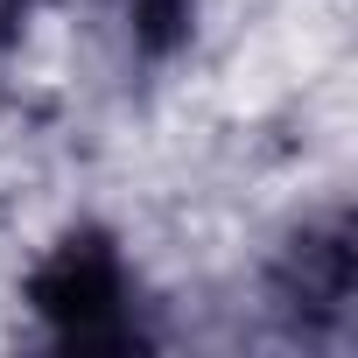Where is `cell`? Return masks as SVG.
<instances>
[{"label":"cell","mask_w":358,"mask_h":358,"mask_svg":"<svg viewBox=\"0 0 358 358\" xmlns=\"http://www.w3.org/2000/svg\"><path fill=\"white\" fill-rule=\"evenodd\" d=\"M22 302L57 351H106V358L155 351L141 281H134V267H127V253L106 225H64L36 253Z\"/></svg>","instance_id":"cell-1"},{"label":"cell","mask_w":358,"mask_h":358,"mask_svg":"<svg viewBox=\"0 0 358 358\" xmlns=\"http://www.w3.org/2000/svg\"><path fill=\"white\" fill-rule=\"evenodd\" d=\"M351 288H358V253L344 218L302 225L274 260V302L295 330H337L351 316Z\"/></svg>","instance_id":"cell-2"},{"label":"cell","mask_w":358,"mask_h":358,"mask_svg":"<svg viewBox=\"0 0 358 358\" xmlns=\"http://www.w3.org/2000/svg\"><path fill=\"white\" fill-rule=\"evenodd\" d=\"M197 36V0H127V43L141 64H169Z\"/></svg>","instance_id":"cell-3"},{"label":"cell","mask_w":358,"mask_h":358,"mask_svg":"<svg viewBox=\"0 0 358 358\" xmlns=\"http://www.w3.org/2000/svg\"><path fill=\"white\" fill-rule=\"evenodd\" d=\"M29 15V0H0V22H22Z\"/></svg>","instance_id":"cell-4"}]
</instances>
